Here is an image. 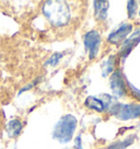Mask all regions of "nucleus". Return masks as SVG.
Wrapping results in <instances>:
<instances>
[{"instance_id": "f257e3e1", "label": "nucleus", "mask_w": 140, "mask_h": 149, "mask_svg": "<svg viewBox=\"0 0 140 149\" xmlns=\"http://www.w3.org/2000/svg\"><path fill=\"white\" fill-rule=\"evenodd\" d=\"M43 13L48 22L56 28L68 24L71 18L69 6L66 1H47L43 6Z\"/></svg>"}, {"instance_id": "f03ea898", "label": "nucleus", "mask_w": 140, "mask_h": 149, "mask_svg": "<svg viewBox=\"0 0 140 149\" xmlns=\"http://www.w3.org/2000/svg\"><path fill=\"white\" fill-rule=\"evenodd\" d=\"M76 127H77V118L70 114L65 115L57 123L56 127L54 130V133H53V136L55 139H57L62 144L69 143L73 134H75Z\"/></svg>"}, {"instance_id": "7ed1b4c3", "label": "nucleus", "mask_w": 140, "mask_h": 149, "mask_svg": "<svg viewBox=\"0 0 140 149\" xmlns=\"http://www.w3.org/2000/svg\"><path fill=\"white\" fill-rule=\"evenodd\" d=\"M110 110L113 115L121 121H127V120L140 117V104H136V103H129V104L117 103L115 105H113Z\"/></svg>"}, {"instance_id": "20e7f679", "label": "nucleus", "mask_w": 140, "mask_h": 149, "mask_svg": "<svg viewBox=\"0 0 140 149\" xmlns=\"http://www.w3.org/2000/svg\"><path fill=\"white\" fill-rule=\"evenodd\" d=\"M101 42H102V37L98 31H89L84 34L83 43L85 49L89 52L90 59H94L96 57Z\"/></svg>"}, {"instance_id": "39448f33", "label": "nucleus", "mask_w": 140, "mask_h": 149, "mask_svg": "<svg viewBox=\"0 0 140 149\" xmlns=\"http://www.w3.org/2000/svg\"><path fill=\"white\" fill-rule=\"evenodd\" d=\"M110 84H111V89L113 93L116 97L121 98L127 93V82L124 80L121 70H116L113 72L110 79Z\"/></svg>"}, {"instance_id": "423d86ee", "label": "nucleus", "mask_w": 140, "mask_h": 149, "mask_svg": "<svg viewBox=\"0 0 140 149\" xmlns=\"http://www.w3.org/2000/svg\"><path fill=\"white\" fill-rule=\"evenodd\" d=\"M132 31V25L129 23H123L116 31L112 32L107 37V41L112 44H119L126 40V37Z\"/></svg>"}, {"instance_id": "0eeeda50", "label": "nucleus", "mask_w": 140, "mask_h": 149, "mask_svg": "<svg viewBox=\"0 0 140 149\" xmlns=\"http://www.w3.org/2000/svg\"><path fill=\"white\" fill-rule=\"evenodd\" d=\"M140 41V32L138 31L137 33H134L132 35H131L129 38H127L124 41L123 43V46H121V49L119 52V56H121V58L124 59V58H126L127 56L129 55V53L132 51V48L139 43Z\"/></svg>"}, {"instance_id": "6e6552de", "label": "nucleus", "mask_w": 140, "mask_h": 149, "mask_svg": "<svg viewBox=\"0 0 140 149\" xmlns=\"http://www.w3.org/2000/svg\"><path fill=\"white\" fill-rule=\"evenodd\" d=\"M94 14L98 21H104L107 18V10L110 8L108 1H94Z\"/></svg>"}, {"instance_id": "1a4fd4ad", "label": "nucleus", "mask_w": 140, "mask_h": 149, "mask_svg": "<svg viewBox=\"0 0 140 149\" xmlns=\"http://www.w3.org/2000/svg\"><path fill=\"white\" fill-rule=\"evenodd\" d=\"M85 107H89L90 110H93L96 112H103L105 110V103L103 100L98 99L95 97H89L85 100Z\"/></svg>"}, {"instance_id": "9d476101", "label": "nucleus", "mask_w": 140, "mask_h": 149, "mask_svg": "<svg viewBox=\"0 0 140 149\" xmlns=\"http://www.w3.org/2000/svg\"><path fill=\"white\" fill-rule=\"evenodd\" d=\"M22 127H23V125L19 120H12L7 125V133L10 137H17L20 135Z\"/></svg>"}, {"instance_id": "9b49d317", "label": "nucleus", "mask_w": 140, "mask_h": 149, "mask_svg": "<svg viewBox=\"0 0 140 149\" xmlns=\"http://www.w3.org/2000/svg\"><path fill=\"white\" fill-rule=\"evenodd\" d=\"M134 140H135V136H129L126 139L110 145V147H108L107 149H125V148H127V147H129V146L134 143Z\"/></svg>"}, {"instance_id": "f8f14e48", "label": "nucleus", "mask_w": 140, "mask_h": 149, "mask_svg": "<svg viewBox=\"0 0 140 149\" xmlns=\"http://www.w3.org/2000/svg\"><path fill=\"white\" fill-rule=\"evenodd\" d=\"M137 8H138V2L130 0L127 2V12H128V18L134 19L136 17V12H137Z\"/></svg>"}, {"instance_id": "ddd939ff", "label": "nucleus", "mask_w": 140, "mask_h": 149, "mask_svg": "<svg viewBox=\"0 0 140 149\" xmlns=\"http://www.w3.org/2000/svg\"><path fill=\"white\" fill-rule=\"evenodd\" d=\"M113 67H114V57L111 56V57L108 58V61H106V64L103 67V76L106 77L110 72H112Z\"/></svg>"}, {"instance_id": "4468645a", "label": "nucleus", "mask_w": 140, "mask_h": 149, "mask_svg": "<svg viewBox=\"0 0 140 149\" xmlns=\"http://www.w3.org/2000/svg\"><path fill=\"white\" fill-rule=\"evenodd\" d=\"M62 54L61 53H55L54 55L51 56V58L47 61V64L51 66H56L58 63H59V61H60L61 58H62Z\"/></svg>"}, {"instance_id": "2eb2a0df", "label": "nucleus", "mask_w": 140, "mask_h": 149, "mask_svg": "<svg viewBox=\"0 0 140 149\" xmlns=\"http://www.w3.org/2000/svg\"><path fill=\"white\" fill-rule=\"evenodd\" d=\"M127 84H128V82H127ZM128 87L130 88L132 95H134L137 100H139V101H140V91H139V90H138V89H136L135 87H134V86H131L130 84H128Z\"/></svg>"}]
</instances>
